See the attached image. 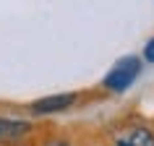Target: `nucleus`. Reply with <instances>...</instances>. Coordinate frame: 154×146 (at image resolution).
Here are the masks:
<instances>
[{
    "label": "nucleus",
    "mask_w": 154,
    "mask_h": 146,
    "mask_svg": "<svg viewBox=\"0 0 154 146\" xmlns=\"http://www.w3.org/2000/svg\"><path fill=\"white\" fill-rule=\"evenodd\" d=\"M138 71H141V63H138L136 57H123V60H118V65H115L112 71L107 73L105 86L112 89V91L128 89L131 84H133V78L138 76Z\"/></svg>",
    "instance_id": "f257e3e1"
},
{
    "label": "nucleus",
    "mask_w": 154,
    "mask_h": 146,
    "mask_svg": "<svg viewBox=\"0 0 154 146\" xmlns=\"http://www.w3.org/2000/svg\"><path fill=\"white\" fill-rule=\"evenodd\" d=\"M32 133V125L24 120H5L0 117V144H18Z\"/></svg>",
    "instance_id": "f03ea898"
},
{
    "label": "nucleus",
    "mask_w": 154,
    "mask_h": 146,
    "mask_svg": "<svg viewBox=\"0 0 154 146\" xmlns=\"http://www.w3.org/2000/svg\"><path fill=\"white\" fill-rule=\"evenodd\" d=\"M73 94H55V97H47V99H39L32 105V112L34 115H52V112H60L65 107L73 105Z\"/></svg>",
    "instance_id": "7ed1b4c3"
},
{
    "label": "nucleus",
    "mask_w": 154,
    "mask_h": 146,
    "mask_svg": "<svg viewBox=\"0 0 154 146\" xmlns=\"http://www.w3.org/2000/svg\"><path fill=\"white\" fill-rule=\"evenodd\" d=\"M128 144L131 146H154V133L146 128H136L128 136Z\"/></svg>",
    "instance_id": "20e7f679"
},
{
    "label": "nucleus",
    "mask_w": 154,
    "mask_h": 146,
    "mask_svg": "<svg viewBox=\"0 0 154 146\" xmlns=\"http://www.w3.org/2000/svg\"><path fill=\"white\" fill-rule=\"evenodd\" d=\"M144 57L149 60V63H154V39L146 42V47H144Z\"/></svg>",
    "instance_id": "39448f33"
},
{
    "label": "nucleus",
    "mask_w": 154,
    "mask_h": 146,
    "mask_svg": "<svg viewBox=\"0 0 154 146\" xmlns=\"http://www.w3.org/2000/svg\"><path fill=\"white\" fill-rule=\"evenodd\" d=\"M45 146H71V144H65V141H60V138H52V141H47Z\"/></svg>",
    "instance_id": "423d86ee"
}]
</instances>
